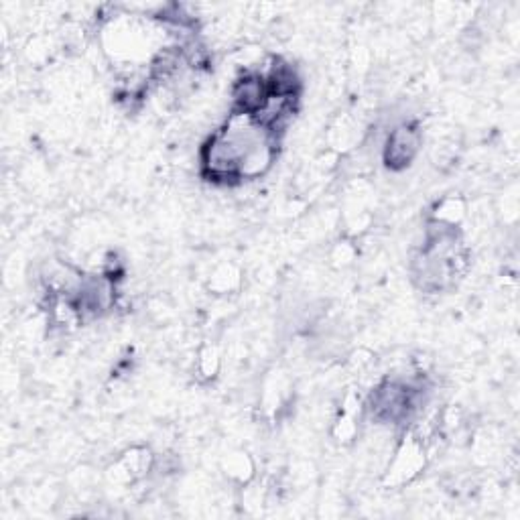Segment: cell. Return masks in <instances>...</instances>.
<instances>
[{
    "label": "cell",
    "mask_w": 520,
    "mask_h": 520,
    "mask_svg": "<svg viewBox=\"0 0 520 520\" xmlns=\"http://www.w3.org/2000/svg\"><path fill=\"white\" fill-rule=\"evenodd\" d=\"M421 135L419 130L411 124L397 126L393 133L388 135L384 145V163L390 169H405L411 165L415 155L419 153Z\"/></svg>",
    "instance_id": "obj_1"
}]
</instances>
